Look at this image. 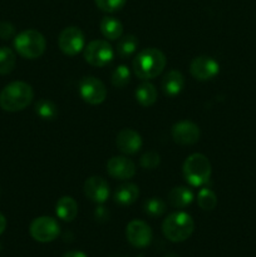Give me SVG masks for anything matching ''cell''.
I'll list each match as a JSON object with an SVG mask.
<instances>
[{
  "instance_id": "obj_30",
  "label": "cell",
  "mask_w": 256,
  "mask_h": 257,
  "mask_svg": "<svg viewBox=\"0 0 256 257\" xmlns=\"http://www.w3.org/2000/svg\"><path fill=\"white\" fill-rule=\"evenodd\" d=\"M15 29L14 25L9 22H0V38L2 39H10V38L14 37Z\"/></svg>"
},
{
  "instance_id": "obj_16",
  "label": "cell",
  "mask_w": 256,
  "mask_h": 257,
  "mask_svg": "<svg viewBox=\"0 0 256 257\" xmlns=\"http://www.w3.org/2000/svg\"><path fill=\"white\" fill-rule=\"evenodd\" d=\"M161 88L167 97H176L185 88V77L178 70H170L162 78Z\"/></svg>"
},
{
  "instance_id": "obj_24",
  "label": "cell",
  "mask_w": 256,
  "mask_h": 257,
  "mask_svg": "<svg viewBox=\"0 0 256 257\" xmlns=\"http://www.w3.org/2000/svg\"><path fill=\"white\" fill-rule=\"evenodd\" d=\"M15 63H17L15 53L8 47L0 48V75L12 73L15 68Z\"/></svg>"
},
{
  "instance_id": "obj_13",
  "label": "cell",
  "mask_w": 256,
  "mask_h": 257,
  "mask_svg": "<svg viewBox=\"0 0 256 257\" xmlns=\"http://www.w3.org/2000/svg\"><path fill=\"white\" fill-rule=\"evenodd\" d=\"M107 172L115 180H131L136 175V165L124 156H114L107 162Z\"/></svg>"
},
{
  "instance_id": "obj_8",
  "label": "cell",
  "mask_w": 256,
  "mask_h": 257,
  "mask_svg": "<svg viewBox=\"0 0 256 257\" xmlns=\"http://www.w3.org/2000/svg\"><path fill=\"white\" fill-rule=\"evenodd\" d=\"M29 232L35 241L42 243L52 242L59 236V223L49 216H40L30 223Z\"/></svg>"
},
{
  "instance_id": "obj_20",
  "label": "cell",
  "mask_w": 256,
  "mask_h": 257,
  "mask_svg": "<svg viewBox=\"0 0 256 257\" xmlns=\"http://www.w3.org/2000/svg\"><path fill=\"white\" fill-rule=\"evenodd\" d=\"M99 28L103 37L107 38L108 40H117L123 35V24L119 19L114 17L107 15L103 18L100 20Z\"/></svg>"
},
{
  "instance_id": "obj_32",
  "label": "cell",
  "mask_w": 256,
  "mask_h": 257,
  "mask_svg": "<svg viewBox=\"0 0 256 257\" xmlns=\"http://www.w3.org/2000/svg\"><path fill=\"white\" fill-rule=\"evenodd\" d=\"M62 257H87V255L82 252V251H69V252L64 253Z\"/></svg>"
},
{
  "instance_id": "obj_5",
  "label": "cell",
  "mask_w": 256,
  "mask_h": 257,
  "mask_svg": "<svg viewBox=\"0 0 256 257\" xmlns=\"http://www.w3.org/2000/svg\"><path fill=\"white\" fill-rule=\"evenodd\" d=\"M14 48L20 57L25 59H37L44 54L47 40L38 30L28 29L14 38Z\"/></svg>"
},
{
  "instance_id": "obj_9",
  "label": "cell",
  "mask_w": 256,
  "mask_h": 257,
  "mask_svg": "<svg viewBox=\"0 0 256 257\" xmlns=\"http://www.w3.org/2000/svg\"><path fill=\"white\" fill-rule=\"evenodd\" d=\"M58 45L63 54L74 57L79 54L85 47V38L82 30L77 27H68L60 32Z\"/></svg>"
},
{
  "instance_id": "obj_22",
  "label": "cell",
  "mask_w": 256,
  "mask_h": 257,
  "mask_svg": "<svg viewBox=\"0 0 256 257\" xmlns=\"http://www.w3.org/2000/svg\"><path fill=\"white\" fill-rule=\"evenodd\" d=\"M138 47V39L133 34L123 35L118 39L117 44V53L122 59H127V58L132 57L133 53L137 50Z\"/></svg>"
},
{
  "instance_id": "obj_21",
  "label": "cell",
  "mask_w": 256,
  "mask_h": 257,
  "mask_svg": "<svg viewBox=\"0 0 256 257\" xmlns=\"http://www.w3.org/2000/svg\"><path fill=\"white\" fill-rule=\"evenodd\" d=\"M135 97L142 107H151L157 100V89L152 83L143 82L136 89Z\"/></svg>"
},
{
  "instance_id": "obj_25",
  "label": "cell",
  "mask_w": 256,
  "mask_h": 257,
  "mask_svg": "<svg viewBox=\"0 0 256 257\" xmlns=\"http://www.w3.org/2000/svg\"><path fill=\"white\" fill-rule=\"evenodd\" d=\"M197 203L202 210L211 211L217 206V196L210 188H201L197 195Z\"/></svg>"
},
{
  "instance_id": "obj_7",
  "label": "cell",
  "mask_w": 256,
  "mask_h": 257,
  "mask_svg": "<svg viewBox=\"0 0 256 257\" xmlns=\"http://www.w3.org/2000/svg\"><path fill=\"white\" fill-rule=\"evenodd\" d=\"M78 92H79L80 98L85 103L92 105L100 104L107 98V88H105L104 83L92 75L83 77L79 80Z\"/></svg>"
},
{
  "instance_id": "obj_18",
  "label": "cell",
  "mask_w": 256,
  "mask_h": 257,
  "mask_svg": "<svg viewBox=\"0 0 256 257\" xmlns=\"http://www.w3.org/2000/svg\"><path fill=\"white\" fill-rule=\"evenodd\" d=\"M193 192L186 186H177L168 192V202L175 208H185L193 201Z\"/></svg>"
},
{
  "instance_id": "obj_15",
  "label": "cell",
  "mask_w": 256,
  "mask_h": 257,
  "mask_svg": "<svg viewBox=\"0 0 256 257\" xmlns=\"http://www.w3.org/2000/svg\"><path fill=\"white\" fill-rule=\"evenodd\" d=\"M117 147L124 155H136L142 148L143 141L140 133L132 128H123L117 135Z\"/></svg>"
},
{
  "instance_id": "obj_28",
  "label": "cell",
  "mask_w": 256,
  "mask_h": 257,
  "mask_svg": "<svg viewBox=\"0 0 256 257\" xmlns=\"http://www.w3.org/2000/svg\"><path fill=\"white\" fill-rule=\"evenodd\" d=\"M98 9L104 13H115L122 9L127 0H94Z\"/></svg>"
},
{
  "instance_id": "obj_19",
  "label": "cell",
  "mask_w": 256,
  "mask_h": 257,
  "mask_svg": "<svg viewBox=\"0 0 256 257\" xmlns=\"http://www.w3.org/2000/svg\"><path fill=\"white\" fill-rule=\"evenodd\" d=\"M140 196V188L135 183H123L115 190L114 202L120 206H131L137 201Z\"/></svg>"
},
{
  "instance_id": "obj_23",
  "label": "cell",
  "mask_w": 256,
  "mask_h": 257,
  "mask_svg": "<svg viewBox=\"0 0 256 257\" xmlns=\"http://www.w3.org/2000/svg\"><path fill=\"white\" fill-rule=\"evenodd\" d=\"M35 113L42 119L52 120L58 115V107L49 99H39L35 103Z\"/></svg>"
},
{
  "instance_id": "obj_3",
  "label": "cell",
  "mask_w": 256,
  "mask_h": 257,
  "mask_svg": "<svg viewBox=\"0 0 256 257\" xmlns=\"http://www.w3.org/2000/svg\"><path fill=\"white\" fill-rule=\"evenodd\" d=\"M195 230V222L191 215L183 211L173 212L165 218L162 232L167 240L172 242H182L191 237Z\"/></svg>"
},
{
  "instance_id": "obj_12",
  "label": "cell",
  "mask_w": 256,
  "mask_h": 257,
  "mask_svg": "<svg viewBox=\"0 0 256 257\" xmlns=\"http://www.w3.org/2000/svg\"><path fill=\"white\" fill-rule=\"evenodd\" d=\"M172 138L177 145L191 146L198 142L201 137V131L196 123L191 120H181L172 127Z\"/></svg>"
},
{
  "instance_id": "obj_1",
  "label": "cell",
  "mask_w": 256,
  "mask_h": 257,
  "mask_svg": "<svg viewBox=\"0 0 256 257\" xmlns=\"http://www.w3.org/2000/svg\"><path fill=\"white\" fill-rule=\"evenodd\" d=\"M167 64L163 52L157 48H146L135 57L132 63L133 73L142 80H150L158 77Z\"/></svg>"
},
{
  "instance_id": "obj_27",
  "label": "cell",
  "mask_w": 256,
  "mask_h": 257,
  "mask_svg": "<svg viewBox=\"0 0 256 257\" xmlns=\"http://www.w3.org/2000/svg\"><path fill=\"white\" fill-rule=\"evenodd\" d=\"M143 211L151 217H160L166 212V203L161 198L152 197L146 201L143 205Z\"/></svg>"
},
{
  "instance_id": "obj_10",
  "label": "cell",
  "mask_w": 256,
  "mask_h": 257,
  "mask_svg": "<svg viewBox=\"0 0 256 257\" xmlns=\"http://www.w3.org/2000/svg\"><path fill=\"white\" fill-rule=\"evenodd\" d=\"M220 72V64L207 55L196 57L190 64V73L196 80L206 82L215 78Z\"/></svg>"
},
{
  "instance_id": "obj_14",
  "label": "cell",
  "mask_w": 256,
  "mask_h": 257,
  "mask_svg": "<svg viewBox=\"0 0 256 257\" xmlns=\"http://www.w3.org/2000/svg\"><path fill=\"white\" fill-rule=\"evenodd\" d=\"M85 197L89 198L92 202L95 203H104L109 197V185L107 181L100 176H92L84 182Z\"/></svg>"
},
{
  "instance_id": "obj_33",
  "label": "cell",
  "mask_w": 256,
  "mask_h": 257,
  "mask_svg": "<svg viewBox=\"0 0 256 257\" xmlns=\"http://www.w3.org/2000/svg\"><path fill=\"white\" fill-rule=\"evenodd\" d=\"M5 228H7V218H5V216L0 212V235L4 232Z\"/></svg>"
},
{
  "instance_id": "obj_11",
  "label": "cell",
  "mask_w": 256,
  "mask_h": 257,
  "mask_svg": "<svg viewBox=\"0 0 256 257\" xmlns=\"http://www.w3.org/2000/svg\"><path fill=\"white\" fill-rule=\"evenodd\" d=\"M125 237L135 247H147L152 241V230L145 221L133 220L125 227Z\"/></svg>"
},
{
  "instance_id": "obj_29",
  "label": "cell",
  "mask_w": 256,
  "mask_h": 257,
  "mask_svg": "<svg viewBox=\"0 0 256 257\" xmlns=\"http://www.w3.org/2000/svg\"><path fill=\"white\" fill-rule=\"evenodd\" d=\"M161 162V157L157 152L155 151H150V152H146L145 155L141 157V166L146 170H155L158 167Z\"/></svg>"
},
{
  "instance_id": "obj_31",
  "label": "cell",
  "mask_w": 256,
  "mask_h": 257,
  "mask_svg": "<svg viewBox=\"0 0 256 257\" xmlns=\"http://www.w3.org/2000/svg\"><path fill=\"white\" fill-rule=\"evenodd\" d=\"M94 216L95 218L99 221H102V218L103 220H107V218H109V212L105 210V207H98L97 210H95Z\"/></svg>"
},
{
  "instance_id": "obj_4",
  "label": "cell",
  "mask_w": 256,
  "mask_h": 257,
  "mask_svg": "<svg viewBox=\"0 0 256 257\" xmlns=\"http://www.w3.org/2000/svg\"><path fill=\"white\" fill-rule=\"evenodd\" d=\"M186 182L192 187H201L208 182L212 173V167L208 158L202 153H193L186 158L182 167Z\"/></svg>"
},
{
  "instance_id": "obj_6",
  "label": "cell",
  "mask_w": 256,
  "mask_h": 257,
  "mask_svg": "<svg viewBox=\"0 0 256 257\" xmlns=\"http://www.w3.org/2000/svg\"><path fill=\"white\" fill-rule=\"evenodd\" d=\"M113 58H114V50L107 40H92L84 47V60L92 67H105L112 62Z\"/></svg>"
},
{
  "instance_id": "obj_17",
  "label": "cell",
  "mask_w": 256,
  "mask_h": 257,
  "mask_svg": "<svg viewBox=\"0 0 256 257\" xmlns=\"http://www.w3.org/2000/svg\"><path fill=\"white\" fill-rule=\"evenodd\" d=\"M55 213L58 217L65 222H72L78 215V203L70 196H63L55 205Z\"/></svg>"
},
{
  "instance_id": "obj_26",
  "label": "cell",
  "mask_w": 256,
  "mask_h": 257,
  "mask_svg": "<svg viewBox=\"0 0 256 257\" xmlns=\"http://www.w3.org/2000/svg\"><path fill=\"white\" fill-rule=\"evenodd\" d=\"M131 80V72L128 69L127 65H118L112 73L110 77V82H112L113 87L115 88H124L125 85L130 83Z\"/></svg>"
},
{
  "instance_id": "obj_2",
  "label": "cell",
  "mask_w": 256,
  "mask_h": 257,
  "mask_svg": "<svg viewBox=\"0 0 256 257\" xmlns=\"http://www.w3.org/2000/svg\"><path fill=\"white\" fill-rule=\"evenodd\" d=\"M34 98L32 85L25 82H13L0 92V108L7 112H19L25 109Z\"/></svg>"
}]
</instances>
